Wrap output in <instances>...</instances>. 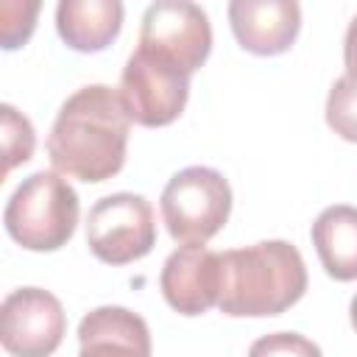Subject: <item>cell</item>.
<instances>
[{"label": "cell", "mask_w": 357, "mask_h": 357, "mask_svg": "<svg viewBox=\"0 0 357 357\" xmlns=\"http://www.w3.org/2000/svg\"><path fill=\"white\" fill-rule=\"evenodd\" d=\"M128 126L117 89L106 84L81 86L61 103L47 134L50 165L86 184L106 181L126 165Z\"/></svg>", "instance_id": "cell-1"}, {"label": "cell", "mask_w": 357, "mask_h": 357, "mask_svg": "<svg viewBox=\"0 0 357 357\" xmlns=\"http://www.w3.org/2000/svg\"><path fill=\"white\" fill-rule=\"evenodd\" d=\"M307 290V268L287 240H262L220 254L218 307L231 318H265L290 310Z\"/></svg>", "instance_id": "cell-2"}, {"label": "cell", "mask_w": 357, "mask_h": 357, "mask_svg": "<svg viewBox=\"0 0 357 357\" xmlns=\"http://www.w3.org/2000/svg\"><path fill=\"white\" fill-rule=\"evenodd\" d=\"M3 223L8 237L28 251L67 245L78 226V195L53 170H36L11 192Z\"/></svg>", "instance_id": "cell-3"}, {"label": "cell", "mask_w": 357, "mask_h": 357, "mask_svg": "<svg viewBox=\"0 0 357 357\" xmlns=\"http://www.w3.org/2000/svg\"><path fill=\"white\" fill-rule=\"evenodd\" d=\"M162 220L181 245H204L229 220L231 187L223 173L192 165L178 170L162 190Z\"/></svg>", "instance_id": "cell-4"}, {"label": "cell", "mask_w": 357, "mask_h": 357, "mask_svg": "<svg viewBox=\"0 0 357 357\" xmlns=\"http://www.w3.org/2000/svg\"><path fill=\"white\" fill-rule=\"evenodd\" d=\"M137 50L192 78L212 50V25L206 11L187 0L151 3L142 14Z\"/></svg>", "instance_id": "cell-5"}, {"label": "cell", "mask_w": 357, "mask_h": 357, "mask_svg": "<svg viewBox=\"0 0 357 357\" xmlns=\"http://www.w3.org/2000/svg\"><path fill=\"white\" fill-rule=\"evenodd\" d=\"M86 245L106 265H128L156 245V215L145 195L112 192L86 215Z\"/></svg>", "instance_id": "cell-6"}, {"label": "cell", "mask_w": 357, "mask_h": 357, "mask_svg": "<svg viewBox=\"0 0 357 357\" xmlns=\"http://www.w3.org/2000/svg\"><path fill=\"white\" fill-rule=\"evenodd\" d=\"M67 332L61 301L42 287H20L3 298L0 343L11 357H50Z\"/></svg>", "instance_id": "cell-7"}, {"label": "cell", "mask_w": 357, "mask_h": 357, "mask_svg": "<svg viewBox=\"0 0 357 357\" xmlns=\"http://www.w3.org/2000/svg\"><path fill=\"white\" fill-rule=\"evenodd\" d=\"M117 92L131 123L162 128L181 117L190 98V78L134 50L123 67Z\"/></svg>", "instance_id": "cell-8"}, {"label": "cell", "mask_w": 357, "mask_h": 357, "mask_svg": "<svg viewBox=\"0 0 357 357\" xmlns=\"http://www.w3.org/2000/svg\"><path fill=\"white\" fill-rule=\"evenodd\" d=\"M159 287L178 315H204L220 296V254L206 245L176 248L162 265Z\"/></svg>", "instance_id": "cell-9"}, {"label": "cell", "mask_w": 357, "mask_h": 357, "mask_svg": "<svg viewBox=\"0 0 357 357\" xmlns=\"http://www.w3.org/2000/svg\"><path fill=\"white\" fill-rule=\"evenodd\" d=\"M229 25L237 45L254 56H279L293 47L301 8L293 0H231Z\"/></svg>", "instance_id": "cell-10"}, {"label": "cell", "mask_w": 357, "mask_h": 357, "mask_svg": "<svg viewBox=\"0 0 357 357\" xmlns=\"http://www.w3.org/2000/svg\"><path fill=\"white\" fill-rule=\"evenodd\" d=\"M78 357H151L148 324L128 307H98L78 324Z\"/></svg>", "instance_id": "cell-11"}, {"label": "cell", "mask_w": 357, "mask_h": 357, "mask_svg": "<svg viewBox=\"0 0 357 357\" xmlns=\"http://www.w3.org/2000/svg\"><path fill=\"white\" fill-rule=\"evenodd\" d=\"M123 28V3L117 0H61L56 6V31L67 47L98 53L109 47Z\"/></svg>", "instance_id": "cell-12"}, {"label": "cell", "mask_w": 357, "mask_h": 357, "mask_svg": "<svg viewBox=\"0 0 357 357\" xmlns=\"http://www.w3.org/2000/svg\"><path fill=\"white\" fill-rule=\"evenodd\" d=\"M312 245L332 279H357V206H326L312 223Z\"/></svg>", "instance_id": "cell-13"}, {"label": "cell", "mask_w": 357, "mask_h": 357, "mask_svg": "<svg viewBox=\"0 0 357 357\" xmlns=\"http://www.w3.org/2000/svg\"><path fill=\"white\" fill-rule=\"evenodd\" d=\"M326 126L346 142H357V75H340L326 95Z\"/></svg>", "instance_id": "cell-14"}, {"label": "cell", "mask_w": 357, "mask_h": 357, "mask_svg": "<svg viewBox=\"0 0 357 357\" xmlns=\"http://www.w3.org/2000/svg\"><path fill=\"white\" fill-rule=\"evenodd\" d=\"M0 112H3V156H6L3 173H11L17 165L31 159L36 148V134H33L31 120L20 114L11 103H3Z\"/></svg>", "instance_id": "cell-15"}, {"label": "cell", "mask_w": 357, "mask_h": 357, "mask_svg": "<svg viewBox=\"0 0 357 357\" xmlns=\"http://www.w3.org/2000/svg\"><path fill=\"white\" fill-rule=\"evenodd\" d=\"M248 357H324L318 343L298 332H271L251 343Z\"/></svg>", "instance_id": "cell-16"}, {"label": "cell", "mask_w": 357, "mask_h": 357, "mask_svg": "<svg viewBox=\"0 0 357 357\" xmlns=\"http://www.w3.org/2000/svg\"><path fill=\"white\" fill-rule=\"evenodd\" d=\"M36 14H39V3H22V17L14 20L11 11L3 8V47L6 50H14L20 45L28 42V36L33 33V25H36Z\"/></svg>", "instance_id": "cell-17"}, {"label": "cell", "mask_w": 357, "mask_h": 357, "mask_svg": "<svg viewBox=\"0 0 357 357\" xmlns=\"http://www.w3.org/2000/svg\"><path fill=\"white\" fill-rule=\"evenodd\" d=\"M343 61H346V73L357 75V17L349 22L346 28V39H343Z\"/></svg>", "instance_id": "cell-18"}, {"label": "cell", "mask_w": 357, "mask_h": 357, "mask_svg": "<svg viewBox=\"0 0 357 357\" xmlns=\"http://www.w3.org/2000/svg\"><path fill=\"white\" fill-rule=\"evenodd\" d=\"M349 318H351V326H354V332H357V296H354L351 304H349Z\"/></svg>", "instance_id": "cell-19"}]
</instances>
